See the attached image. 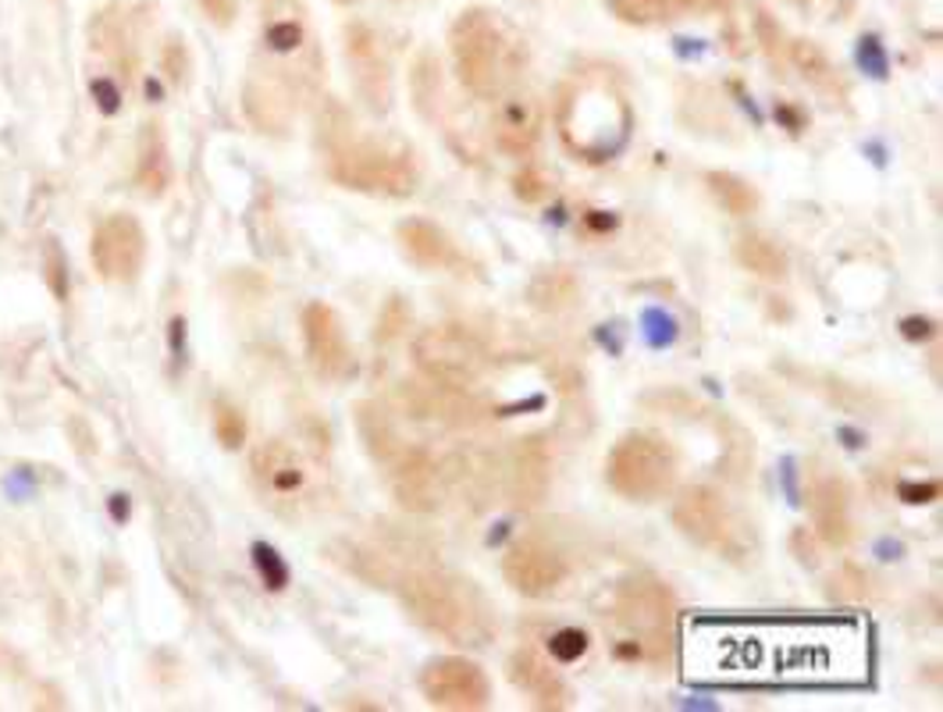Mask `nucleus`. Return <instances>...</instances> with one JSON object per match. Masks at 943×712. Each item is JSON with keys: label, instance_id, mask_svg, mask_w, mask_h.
I'll list each match as a JSON object with an SVG mask.
<instances>
[{"label": "nucleus", "instance_id": "nucleus-1", "mask_svg": "<svg viewBox=\"0 0 943 712\" xmlns=\"http://www.w3.org/2000/svg\"><path fill=\"white\" fill-rule=\"evenodd\" d=\"M317 150L325 158V172L342 189L367 192V197L403 200L417 192L420 164L410 142L395 136L360 133L342 103L325 100L317 114Z\"/></svg>", "mask_w": 943, "mask_h": 712}, {"label": "nucleus", "instance_id": "nucleus-2", "mask_svg": "<svg viewBox=\"0 0 943 712\" xmlns=\"http://www.w3.org/2000/svg\"><path fill=\"white\" fill-rule=\"evenodd\" d=\"M395 595L410 613L413 624H420L435 638H442L460 649H485L499 634L495 605L470 577L445 566H413L406 574H395Z\"/></svg>", "mask_w": 943, "mask_h": 712}, {"label": "nucleus", "instance_id": "nucleus-3", "mask_svg": "<svg viewBox=\"0 0 943 712\" xmlns=\"http://www.w3.org/2000/svg\"><path fill=\"white\" fill-rule=\"evenodd\" d=\"M555 128L577 161H609L630 136V103L609 75H577L555 100Z\"/></svg>", "mask_w": 943, "mask_h": 712}, {"label": "nucleus", "instance_id": "nucleus-4", "mask_svg": "<svg viewBox=\"0 0 943 712\" xmlns=\"http://www.w3.org/2000/svg\"><path fill=\"white\" fill-rule=\"evenodd\" d=\"M449 47L463 89L477 100H495L506 93V86L516 83L527 61V47L513 33V25L488 8L463 11L449 29Z\"/></svg>", "mask_w": 943, "mask_h": 712}, {"label": "nucleus", "instance_id": "nucleus-5", "mask_svg": "<svg viewBox=\"0 0 943 712\" xmlns=\"http://www.w3.org/2000/svg\"><path fill=\"white\" fill-rule=\"evenodd\" d=\"M613 620L624 630L616 655L638 663H663L677 641V599L663 580L634 574L613 591Z\"/></svg>", "mask_w": 943, "mask_h": 712}, {"label": "nucleus", "instance_id": "nucleus-6", "mask_svg": "<svg viewBox=\"0 0 943 712\" xmlns=\"http://www.w3.org/2000/svg\"><path fill=\"white\" fill-rule=\"evenodd\" d=\"M680 457L677 449L655 435L630 432L613 446L605 460V482L630 502H655L666 499L677 485Z\"/></svg>", "mask_w": 943, "mask_h": 712}, {"label": "nucleus", "instance_id": "nucleus-7", "mask_svg": "<svg viewBox=\"0 0 943 712\" xmlns=\"http://www.w3.org/2000/svg\"><path fill=\"white\" fill-rule=\"evenodd\" d=\"M674 524L697 549H708L730 563H744L747 549V524L741 521L727 499L708 485L683 488L674 502Z\"/></svg>", "mask_w": 943, "mask_h": 712}, {"label": "nucleus", "instance_id": "nucleus-8", "mask_svg": "<svg viewBox=\"0 0 943 712\" xmlns=\"http://www.w3.org/2000/svg\"><path fill=\"white\" fill-rule=\"evenodd\" d=\"M413 364H417L424 378L435 385L470 392V388L485 378L488 353L474 335L452 325H438V328H424L417 339H413Z\"/></svg>", "mask_w": 943, "mask_h": 712}, {"label": "nucleus", "instance_id": "nucleus-9", "mask_svg": "<svg viewBox=\"0 0 943 712\" xmlns=\"http://www.w3.org/2000/svg\"><path fill=\"white\" fill-rule=\"evenodd\" d=\"M342 36H345L349 79H353L356 97L367 103V111L389 114L392 111V61H389V50L381 47V36L364 22H349Z\"/></svg>", "mask_w": 943, "mask_h": 712}, {"label": "nucleus", "instance_id": "nucleus-10", "mask_svg": "<svg viewBox=\"0 0 943 712\" xmlns=\"http://www.w3.org/2000/svg\"><path fill=\"white\" fill-rule=\"evenodd\" d=\"M420 691L435 709H452V712H474L492 702V684L488 673L467 655H442L431 659L420 670Z\"/></svg>", "mask_w": 943, "mask_h": 712}, {"label": "nucleus", "instance_id": "nucleus-11", "mask_svg": "<svg viewBox=\"0 0 943 712\" xmlns=\"http://www.w3.org/2000/svg\"><path fill=\"white\" fill-rule=\"evenodd\" d=\"M250 471H253L256 491H261L264 502H271L278 513H289L310 491L306 463L300 460V452L289 442H281V438H267V442L253 449Z\"/></svg>", "mask_w": 943, "mask_h": 712}, {"label": "nucleus", "instance_id": "nucleus-12", "mask_svg": "<svg viewBox=\"0 0 943 712\" xmlns=\"http://www.w3.org/2000/svg\"><path fill=\"white\" fill-rule=\"evenodd\" d=\"M89 253L103 282H136L147 261V232L133 214H111L97 225Z\"/></svg>", "mask_w": 943, "mask_h": 712}, {"label": "nucleus", "instance_id": "nucleus-13", "mask_svg": "<svg viewBox=\"0 0 943 712\" xmlns=\"http://www.w3.org/2000/svg\"><path fill=\"white\" fill-rule=\"evenodd\" d=\"M303 342H306L310 367L325 382H345L356 374V360H353V349L345 342V328L328 303L314 300L303 307Z\"/></svg>", "mask_w": 943, "mask_h": 712}, {"label": "nucleus", "instance_id": "nucleus-14", "mask_svg": "<svg viewBox=\"0 0 943 712\" xmlns=\"http://www.w3.org/2000/svg\"><path fill=\"white\" fill-rule=\"evenodd\" d=\"M502 577L527 599H545L566 580V560L545 541L520 538L502 555Z\"/></svg>", "mask_w": 943, "mask_h": 712}, {"label": "nucleus", "instance_id": "nucleus-15", "mask_svg": "<svg viewBox=\"0 0 943 712\" xmlns=\"http://www.w3.org/2000/svg\"><path fill=\"white\" fill-rule=\"evenodd\" d=\"M552 482V449L545 435H524L516 438L510 457V482L506 496L516 510H535L545 502Z\"/></svg>", "mask_w": 943, "mask_h": 712}, {"label": "nucleus", "instance_id": "nucleus-16", "mask_svg": "<svg viewBox=\"0 0 943 712\" xmlns=\"http://www.w3.org/2000/svg\"><path fill=\"white\" fill-rule=\"evenodd\" d=\"M808 513L816 535L833 549H844L855 527H851V488L837 474H812L808 482Z\"/></svg>", "mask_w": 943, "mask_h": 712}, {"label": "nucleus", "instance_id": "nucleus-17", "mask_svg": "<svg viewBox=\"0 0 943 712\" xmlns=\"http://www.w3.org/2000/svg\"><path fill=\"white\" fill-rule=\"evenodd\" d=\"M541 125H545L541 100L531 93H513L502 97L492 114V139L506 158H527L541 136Z\"/></svg>", "mask_w": 943, "mask_h": 712}, {"label": "nucleus", "instance_id": "nucleus-18", "mask_svg": "<svg viewBox=\"0 0 943 712\" xmlns=\"http://www.w3.org/2000/svg\"><path fill=\"white\" fill-rule=\"evenodd\" d=\"M506 677L513 688L535 698L538 709H566L570 705V688L559 673L552 670L549 659H541L535 649H516L506 659Z\"/></svg>", "mask_w": 943, "mask_h": 712}, {"label": "nucleus", "instance_id": "nucleus-19", "mask_svg": "<svg viewBox=\"0 0 943 712\" xmlns=\"http://www.w3.org/2000/svg\"><path fill=\"white\" fill-rule=\"evenodd\" d=\"M395 236H399V246H403V253L417 267H428V271H460L463 267L456 242L449 239L445 228H438L435 222H428V217H406V222H399Z\"/></svg>", "mask_w": 943, "mask_h": 712}, {"label": "nucleus", "instance_id": "nucleus-20", "mask_svg": "<svg viewBox=\"0 0 943 712\" xmlns=\"http://www.w3.org/2000/svg\"><path fill=\"white\" fill-rule=\"evenodd\" d=\"M787 61L794 64V68L801 72V79H805L812 89H816L819 97H826V103H847V83L841 68L830 61V54L812 43V40H791L787 43Z\"/></svg>", "mask_w": 943, "mask_h": 712}, {"label": "nucleus", "instance_id": "nucleus-21", "mask_svg": "<svg viewBox=\"0 0 943 712\" xmlns=\"http://www.w3.org/2000/svg\"><path fill=\"white\" fill-rule=\"evenodd\" d=\"M356 427H360V438H364V446L370 449V457L378 463H395V457L403 452L410 442H403L395 432V424L389 417V410H385L381 403H374V399H364V403L356 407Z\"/></svg>", "mask_w": 943, "mask_h": 712}, {"label": "nucleus", "instance_id": "nucleus-22", "mask_svg": "<svg viewBox=\"0 0 943 712\" xmlns=\"http://www.w3.org/2000/svg\"><path fill=\"white\" fill-rule=\"evenodd\" d=\"M577 292H580V282L570 267H545L527 285V300H531V307L545 310V314H559V310L574 307Z\"/></svg>", "mask_w": 943, "mask_h": 712}, {"label": "nucleus", "instance_id": "nucleus-23", "mask_svg": "<svg viewBox=\"0 0 943 712\" xmlns=\"http://www.w3.org/2000/svg\"><path fill=\"white\" fill-rule=\"evenodd\" d=\"M733 253H738L741 267L752 271V275H758V278L780 282L787 275V253L772 239L762 236V232H744Z\"/></svg>", "mask_w": 943, "mask_h": 712}, {"label": "nucleus", "instance_id": "nucleus-24", "mask_svg": "<svg viewBox=\"0 0 943 712\" xmlns=\"http://www.w3.org/2000/svg\"><path fill=\"white\" fill-rule=\"evenodd\" d=\"M410 86H413V103H417L420 118L438 122L445 89H442V64H438L435 54L417 58V64H413V72H410Z\"/></svg>", "mask_w": 943, "mask_h": 712}, {"label": "nucleus", "instance_id": "nucleus-25", "mask_svg": "<svg viewBox=\"0 0 943 712\" xmlns=\"http://www.w3.org/2000/svg\"><path fill=\"white\" fill-rule=\"evenodd\" d=\"M264 47L275 58H300V54H314L317 50L310 47V33L300 15H271L264 22Z\"/></svg>", "mask_w": 943, "mask_h": 712}, {"label": "nucleus", "instance_id": "nucleus-26", "mask_svg": "<svg viewBox=\"0 0 943 712\" xmlns=\"http://www.w3.org/2000/svg\"><path fill=\"white\" fill-rule=\"evenodd\" d=\"M136 183L143 192H150V197H161L167 183H172V161H167V147H164V136L158 133V128H150L147 139H143Z\"/></svg>", "mask_w": 943, "mask_h": 712}, {"label": "nucleus", "instance_id": "nucleus-27", "mask_svg": "<svg viewBox=\"0 0 943 712\" xmlns=\"http://www.w3.org/2000/svg\"><path fill=\"white\" fill-rule=\"evenodd\" d=\"M705 186H708V192H713V197H716L722 207H727L733 217L755 214L758 189H755L752 183H744L741 175H733V172H705Z\"/></svg>", "mask_w": 943, "mask_h": 712}, {"label": "nucleus", "instance_id": "nucleus-28", "mask_svg": "<svg viewBox=\"0 0 943 712\" xmlns=\"http://www.w3.org/2000/svg\"><path fill=\"white\" fill-rule=\"evenodd\" d=\"M872 595H876L872 577L855 563H844L830 580H826V599L830 602H869Z\"/></svg>", "mask_w": 943, "mask_h": 712}, {"label": "nucleus", "instance_id": "nucleus-29", "mask_svg": "<svg viewBox=\"0 0 943 712\" xmlns=\"http://www.w3.org/2000/svg\"><path fill=\"white\" fill-rule=\"evenodd\" d=\"M641 407H649L655 413H674V417H705V407L697 403L694 396L680 392V388H663V392L641 396Z\"/></svg>", "mask_w": 943, "mask_h": 712}, {"label": "nucleus", "instance_id": "nucleus-30", "mask_svg": "<svg viewBox=\"0 0 943 712\" xmlns=\"http://www.w3.org/2000/svg\"><path fill=\"white\" fill-rule=\"evenodd\" d=\"M214 435L225 449H239L247 442V417H242V410L222 399V403L214 407Z\"/></svg>", "mask_w": 943, "mask_h": 712}, {"label": "nucleus", "instance_id": "nucleus-31", "mask_svg": "<svg viewBox=\"0 0 943 712\" xmlns=\"http://www.w3.org/2000/svg\"><path fill=\"white\" fill-rule=\"evenodd\" d=\"M755 36H758V43H762V50H766V58L777 64H787V33L780 29V22L769 15V11H758L755 15Z\"/></svg>", "mask_w": 943, "mask_h": 712}, {"label": "nucleus", "instance_id": "nucleus-32", "mask_svg": "<svg viewBox=\"0 0 943 712\" xmlns=\"http://www.w3.org/2000/svg\"><path fill=\"white\" fill-rule=\"evenodd\" d=\"M609 8L630 25H652L669 15V0H609Z\"/></svg>", "mask_w": 943, "mask_h": 712}, {"label": "nucleus", "instance_id": "nucleus-33", "mask_svg": "<svg viewBox=\"0 0 943 712\" xmlns=\"http://www.w3.org/2000/svg\"><path fill=\"white\" fill-rule=\"evenodd\" d=\"M253 563H256V570H261V580L271 591H281L289 585V566L275 549L267 546V541H256L253 546Z\"/></svg>", "mask_w": 943, "mask_h": 712}, {"label": "nucleus", "instance_id": "nucleus-34", "mask_svg": "<svg viewBox=\"0 0 943 712\" xmlns=\"http://www.w3.org/2000/svg\"><path fill=\"white\" fill-rule=\"evenodd\" d=\"M410 321H413V310H410L403 300H399V296H392V300L385 303L381 317H378V332H374V339H378V342L399 339V335L410 328Z\"/></svg>", "mask_w": 943, "mask_h": 712}, {"label": "nucleus", "instance_id": "nucleus-35", "mask_svg": "<svg viewBox=\"0 0 943 712\" xmlns=\"http://www.w3.org/2000/svg\"><path fill=\"white\" fill-rule=\"evenodd\" d=\"M549 652L552 659H559V663H577V659L588 652V634L580 627H559L549 638Z\"/></svg>", "mask_w": 943, "mask_h": 712}, {"label": "nucleus", "instance_id": "nucleus-36", "mask_svg": "<svg viewBox=\"0 0 943 712\" xmlns=\"http://www.w3.org/2000/svg\"><path fill=\"white\" fill-rule=\"evenodd\" d=\"M513 192H516V200H524V203H541L552 192V183L538 167H524V172L513 175Z\"/></svg>", "mask_w": 943, "mask_h": 712}, {"label": "nucleus", "instance_id": "nucleus-37", "mask_svg": "<svg viewBox=\"0 0 943 712\" xmlns=\"http://www.w3.org/2000/svg\"><path fill=\"white\" fill-rule=\"evenodd\" d=\"M791 552H794V560L801 566H808V570L819 566V538L812 535L808 527H794L791 530Z\"/></svg>", "mask_w": 943, "mask_h": 712}, {"label": "nucleus", "instance_id": "nucleus-38", "mask_svg": "<svg viewBox=\"0 0 943 712\" xmlns=\"http://www.w3.org/2000/svg\"><path fill=\"white\" fill-rule=\"evenodd\" d=\"M47 278H50V292H54L58 300H64V296H68V275H64V253L54 242L47 246Z\"/></svg>", "mask_w": 943, "mask_h": 712}, {"label": "nucleus", "instance_id": "nucleus-39", "mask_svg": "<svg viewBox=\"0 0 943 712\" xmlns=\"http://www.w3.org/2000/svg\"><path fill=\"white\" fill-rule=\"evenodd\" d=\"M897 496L904 502H911V507H926V502L940 499V482H901Z\"/></svg>", "mask_w": 943, "mask_h": 712}, {"label": "nucleus", "instance_id": "nucleus-40", "mask_svg": "<svg viewBox=\"0 0 943 712\" xmlns=\"http://www.w3.org/2000/svg\"><path fill=\"white\" fill-rule=\"evenodd\" d=\"M89 93H93L97 108H100L103 114H118L122 93H118V86H114L111 79H93V83H89Z\"/></svg>", "mask_w": 943, "mask_h": 712}, {"label": "nucleus", "instance_id": "nucleus-41", "mask_svg": "<svg viewBox=\"0 0 943 712\" xmlns=\"http://www.w3.org/2000/svg\"><path fill=\"white\" fill-rule=\"evenodd\" d=\"M164 72H167V79H172V83H186L189 58H186V50L178 47V43H172V47L164 50Z\"/></svg>", "mask_w": 943, "mask_h": 712}, {"label": "nucleus", "instance_id": "nucleus-42", "mask_svg": "<svg viewBox=\"0 0 943 712\" xmlns=\"http://www.w3.org/2000/svg\"><path fill=\"white\" fill-rule=\"evenodd\" d=\"M901 332H904V339H911V342H926V339H933L936 335V325L929 317H908L901 325Z\"/></svg>", "mask_w": 943, "mask_h": 712}, {"label": "nucleus", "instance_id": "nucleus-43", "mask_svg": "<svg viewBox=\"0 0 943 712\" xmlns=\"http://www.w3.org/2000/svg\"><path fill=\"white\" fill-rule=\"evenodd\" d=\"M206 11H211V15L222 25L231 22V0H206Z\"/></svg>", "mask_w": 943, "mask_h": 712}, {"label": "nucleus", "instance_id": "nucleus-44", "mask_svg": "<svg viewBox=\"0 0 943 712\" xmlns=\"http://www.w3.org/2000/svg\"><path fill=\"white\" fill-rule=\"evenodd\" d=\"M172 346H175V353H178V357L186 353V321H183V317H175V321H172Z\"/></svg>", "mask_w": 943, "mask_h": 712}, {"label": "nucleus", "instance_id": "nucleus-45", "mask_svg": "<svg viewBox=\"0 0 943 712\" xmlns=\"http://www.w3.org/2000/svg\"><path fill=\"white\" fill-rule=\"evenodd\" d=\"M111 516L128 521V496H111Z\"/></svg>", "mask_w": 943, "mask_h": 712}, {"label": "nucleus", "instance_id": "nucleus-46", "mask_svg": "<svg viewBox=\"0 0 943 712\" xmlns=\"http://www.w3.org/2000/svg\"><path fill=\"white\" fill-rule=\"evenodd\" d=\"M588 225H591V228H613L616 222H613V217H602V211H591V214H588Z\"/></svg>", "mask_w": 943, "mask_h": 712}, {"label": "nucleus", "instance_id": "nucleus-47", "mask_svg": "<svg viewBox=\"0 0 943 712\" xmlns=\"http://www.w3.org/2000/svg\"><path fill=\"white\" fill-rule=\"evenodd\" d=\"M794 4H808V0H794Z\"/></svg>", "mask_w": 943, "mask_h": 712}]
</instances>
